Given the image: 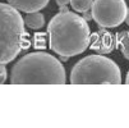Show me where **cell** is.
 <instances>
[{
	"label": "cell",
	"instance_id": "6da1fadb",
	"mask_svg": "<svg viewBox=\"0 0 129 128\" xmlns=\"http://www.w3.org/2000/svg\"><path fill=\"white\" fill-rule=\"evenodd\" d=\"M49 46L58 55L76 57L89 46L91 30L87 21L74 12H60L47 26Z\"/></svg>",
	"mask_w": 129,
	"mask_h": 128
},
{
	"label": "cell",
	"instance_id": "7a4b0ae2",
	"mask_svg": "<svg viewBox=\"0 0 129 128\" xmlns=\"http://www.w3.org/2000/svg\"><path fill=\"white\" fill-rule=\"evenodd\" d=\"M65 69L61 60L47 53H29L22 57L12 68L10 83L13 85H64Z\"/></svg>",
	"mask_w": 129,
	"mask_h": 128
},
{
	"label": "cell",
	"instance_id": "3957f363",
	"mask_svg": "<svg viewBox=\"0 0 129 128\" xmlns=\"http://www.w3.org/2000/svg\"><path fill=\"white\" fill-rule=\"evenodd\" d=\"M72 85H119L121 73L116 63L102 55H88L70 72Z\"/></svg>",
	"mask_w": 129,
	"mask_h": 128
},
{
	"label": "cell",
	"instance_id": "277c9868",
	"mask_svg": "<svg viewBox=\"0 0 129 128\" xmlns=\"http://www.w3.org/2000/svg\"><path fill=\"white\" fill-rule=\"evenodd\" d=\"M0 24H2V47L0 62L8 64L18 57L24 41V21L17 8L0 4Z\"/></svg>",
	"mask_w": 129,
	"mask_h": 128
},
{
	"label": "cell",
	"instance_id": "5b68a950",
	"mask_svg": "<svg viewBox=\"0 0 129 128\" xmlns=\"http://www.w3.org/2000/svg\"><path fill=\"white\" fill-rule=\"evenodd\" d=\"M91 12L100 27L114 28L125 21L128 8L125 0H95Z\"/></svg>",
	"mask_w": 129,
	"mask_h": 128
},
{
	"label": "cell",
	"instance_id": "8992f818",
	"mask_svg": "<svg viewBox=\"0 0 129 128\" xmlns=\"http://www.w3.org/2000/svg\"><path fill=\"white\" fill-rule=\"evenodd\" d=\"M89 47L99 54H110L116 47V37L111 32L106 31L105 27H101L91 35Z\"/></svg>",
	"mask_w": 129,
	"mask_h": 128
},
{
	"label": "cell",
	"instance_id": "52a82bcc",
	"mask_svg": "<svg viewBox=\"0 0 129 128\" xmlns=\"http://www.w3.org/2000/svg\"><path fill=\"white\" fill-rule=\"evenodd\" d=\"M50 0H8V3L17 8L18 10H22L26 13L39 12L44 9Z\"/></svg>",
	"mask_w": 129,
	"mask_h": 128
},
{
	"label": "cell",
	"instance_id": "ba28073f",
	"mask_svg": "<svg viewBox=\"0 0 129 128\" xmlns=\"http://www.w3.org/2000/svg\"><path fill=\"white\" fill-rule=\"evenodd\" d=\"M24 23L28 28L31 30H40L44 27L45 24V17L42 13L40 12H32V13H27L26 18H24Z\"/></svg>",
	"mask_w": 129,
	"mask_h": 128
},
{
	"label": "cell",
	"instance_id": "9c48e42d",
	"mask_svg": "<svg viewBox=\"0 0 129 128\" xmlns=\"http://www.w3.org/2000/svg\"><path fill=\"white\" fill-rule=\"evenodd\" d=\"M115 37H116V47L121 51L123 57L129 60V31L119 32Z\"/></svg>",
	"mask_w": 129,
	"mask_h": 128
},
{
	"label": "cell",
	"instance_id": "30bf717a",
	"mask_svg": "<svg viewBox=\"0 0 129 128\" xmlns=\"http://www.w3.org/2000/svg\"><path fill=\"white\" fill-rule=\"evenodd\" d=\"M95 0H70V5L76 12L84 13L86 10H89L92 8Z\"/></svg>",
	"mask_w": 129,
	"mask_h": 128
},
{
	"label": "cell",
	"instance_id": "8fae6325",
	"mask_svg": "<svg viewBox=\"0 0 129 128\" xmlns=\"http://www.w3.org/2000/svg\"><path fill=\"white\" fill-rule=\"evenodd\" d=\"M0 82L4 83L7 81V68L4 67V64H2V67H0Z\"/></svg>",
	"mask_w": 129,
	"mask_h": 128
},
{
	"label": "cell",
	"instance_id": "7c38bea8",
	"mask_svg": "<svg viewBox=\"0 0 129 128\" xmlns=\"http://www.w3.org/2000/svg\"><path fill=\"white\" fill-rule=\"evenodd\" d=\"M82 17L84 18V19H86L87 22L93 19V15H92V12H91V9H89V10H86V12L83 13V15H82Z\"/></svg>",
	"mask_w": 129,
	"mask_h": 128
},
{
	"label": "cell",
	"instance_id": "4fadbf2b",
	"mask_svg": "<svg viewBox=\"0 0 129 128\" xmlns=\"http://www.w3.org/2000/svg\"><path fill=\"white\" fill-rule=\"evenodd\" d=\"M70 3V0H56V4L59 7H64V5H68Z\"/></svg>",
	"mask_w": 129,
	"mask_h": 128
},
{
	"label": "cell",
	"instance_id": "5bb4252c",
	"mask_svg": "<svg viewBox=\"0 0 129 128\" xmlns=\"http://www.w3.org/2000/svg\"><path fill=\"white\" fill-rule=\"evenodd\" d=\"M59 8H60V9H59L60 12H68V10H69L67 5H64V7H59Z\"/></svg>",
	"mask_w": 129,
	"mask_h": 128
},
{
	"label": "cell",
	"instance_id": "9a60e30c",
	"mask_svg": "<svg viewBox=\"0 0 129 128\" xmlns=\"http://www.w3.org/2000/svg\"><path fill=\"white\" fill-rule=\"evenodd\" d=\"M125 22H126V24L129 26V8H128V13H126V18H125Z\"/></svg>",
	"mask_w": 129,
	"mask_h": 128
},
{
	"label": "cell",
	"instance_id": "2e32d148",
	"mask_svg": "<svg viewBox=\"0 0 129 128\" xmlns=\"http://www.w3.org/2000/svg\"><path fill=\"white\" fill-rule=\"evenodd\" d=\"M125 83L129 85V72H128V74H126V78H125Z\"/></svg>",
	"mask_w": 129,
	"mask_h": 128
}]
</instances>
